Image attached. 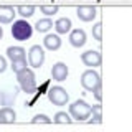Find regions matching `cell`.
<instances>
[{
  "instance_id": "6da1fadb",
  "label": "cell",
  "mask_w": 132,
  "mask_h": 132,
  "mask_svg": "<svg viewBox=\"0 0 132 132\" xmlns=\"http://www.w3.org/2000/svg\"><path fill=\"white\" fill-rule=\"evenodd\" d=\"M69 114H71V117L76 119V121H86V119L93 114V107L86 101L78 99V101H74L73 104L69 106Z\"/></svg>"
},
{
  "instance_id": "7a4b0ae2",
  "label": "cell",
  "mask_w": 132,
  "mask_h": 132,
  "mask_svg": "<svg viewBox=\"0 0 132 132\" xmlns=\"http://www.w3.org/2000/svg\"><path fill=\"white\" fill-rule=\"evenodd\" d=\"M16 79H18V84L23 89V93L31 94L36 91V81H35V74H33L31 69L25 68L23 71L16 73Z\"/></svg>"
},
{
  "instance_id": "3957f363",
  "label": "cell",
  "mask_w": 132,
  "mask_h": 132,
  "mask_svg": "<svg viewBox=\"0 0 132 132\" xmlns=\"http://www.w3.org/2000/svg\"><path fill=\"white\" fill-rule=\"evenodd\" d=\"M31 33H33V27L25 18L13 22V27H12V36H13L15 40L25 41V40H28L31 36Z\"/></svg>"
},
{
  "instance_id": "277c9868",
  "label": "cell",
  "mask_w": 132,
  "mask_h": 132,
  "mask_svg": "<svg viewBox=\"0 0 132 132\" xmlns=\"http://www.w3.org/2000/svg\"><path fill=\"white\" fill-rule=\"evenodd\" d=\"M81 84L86 91L93 93L96 88L101 86V76H99V73L93 71V69H88V71H84L81 74Z\"/></svg>"
},
{
  "instance_id": "5b68a950",
  "label": "cell",
  "mask_w": 132,
  "mask_h": 132,
  "mask_svg": "<svg viewBox=\"0 0 132 132\" xmlns=\"http://www.w3.org/2000/svg\"><path fill=\"white\" fill-rule=\"evenodd\" d=\"M48 99L50 102H53L55 106H64L69 99V94L66 93V89H63L61 86H53L48 91Z\"/></svg>"
},
{
  "instance_id": "8992f818",
  "label": "cell",
  "mask_w": 132,
  "mask_h": 132,
  "mask_svg": "<svg viewBox=\"0 0 132 132\" xmlns=\"http://www.w3.org/2000/svg\"><path fill=\"white\" fill-rule=\"evenodd\" d=\"M28 61L31 68H40L45 63V50L40 45H33L28 51Z\"/></svg>"
},
{
  "instance_id": "52a82bcc",
  "label": "cell",
  "mask_w": 132,
  "mask_h": 132,
  "mask_svg": "<svg viewBox=\"0 0 132 132\" xmlns=\"http://www.w3.org/2000/svg\"><path fill=\"white\" fill-rule=\"evenodd\" d=\"M76 15L82 22H93L96 18L97 12H96V7H93V5H79L76 8Z\"/></svg>"
},
{
  "instance_id": "ba28073f",
  "label": "cell",
  "mask_w": 132,
  "mask_h": 132,
  "mask_svg": "<svg viewBox=\"0 0 132 132\" xmlns=\"http://www.w3.org/2000/svg\"><path fill=\"white\" fill-rule=\"evenodd\" d=\"M81 61L84 63L86 66H91V68H94V66H101V53L96 51V50H89V51H84L81 55Z\"/></svg>"
},
{
  "instance_id": "9c48e42d",
  "label": "cell",
  "mask_w": 132,
  "mask_h": 132,
  "mask_svg": "<svg viewBox=\"0 0 132 132\" xmlns=\"http://www.w3.org/2000/svg\"><path fill=\"white\" fill-rule=\"evenodd\" d=\"M69 43H71L74 48L84 46V43H86V33H84V30L76 28V30L69 31Z\"/></svg>"
},
{
  "instance_id": "30bf717a",
  "label": "cell",
  "mask_w": 132,
  "mask_h": 132,
  "mask_svg": "<svg viewBox=\"0 0 132 132\" xmlns=\"http://www.w3.org/2000/svg\"><path fill=\"white\" fill-rule=\"evenodd\" d=\"M51 76H53V79H56V81H64L66 78H68V66H66L64 63H61V61H58V63L53 64V68H51Z\"/></svg>"
},
{
  "instance_id": "8fae6325",
  "label": "cell",
  "mask_w": 132,
  "mask_h": 132,
  "mask_svg": "<svg viewBox=\"0 0 132 132\" xmlns=\"http://www.w3.org/2000/svg\"><path fill=\"white\" fill-rule=\"evenodd\" d=\"M15 16V10L10 5H2L0 7V23H12Z\"/></svg>"
},
{
  "instance_id": "7c38bea8",
  "label": "cell",
  "mask_w": 132,
  "mask_h": 132,
  "mask_svg": "<svg viewBox=\"0 0 132 132\" xmlns=\"http://www.w3.org/2000/svg\"><path fill=\"white\" fill-rule=\"evenodd\" d=\"M43 43H45V48L50 50V51H56V50H60V46H61V40H60L58 35H46L45 40H43Z\"/></svg>"
},
{
  "instance_id": "4fadbf2b",
  "label": "cell",
  "mask_w": 132,
  "mask_h": 132,
  "mask_svg": "<svg viewBox=\"0 0 132 132\" xmlns=\"http://www.w3.org/2000/svg\"><path fill=\"white\" fill-rule=\"evenodd\" d=\"M55 30L60 35H66L71 31V20L69 18H58L55 22Z\"/></svg>"
},
{
  "instance_id": "5bb4252c",
  "label": "cell",
  "mask_w": 132,
  "mask_h": 132,
  "mask_svg": "<svg viewBox=\"0 0 132 132\" xmlns=\"http://www.w3.org/2000/svg\"><path fill=\"white\" fill-rule=\"evenodd\" d=\"M15 117H16V114H15V111L12 109V107L5 106L3 109H0V122L12 124V122H15Z\"/></svg>"
},
{
  "instance_id": "9a60e30c",
  "label": "cell",
  "mask_w": 132,
  "mask_h": 132,
  "mask_svg": "<svg viewBox=\"0 0 132 132\" xmlns=\"http://www.w3.org/2000/svg\"><path fill=\"white\" fill-rule=\"evenodd\" d=\"M25 55H27V51H25L22 46H8L7 48V56L10 58L12 61L22 60V58H25Z\"/></svg>"
},
{
  "instance_id": "2e32d148",
  "label": "cell",
  "mask_w": 132,
  "mask_h": 132,
  "mask_svg": "<svg viewBox=\"0 0 132 132\" xmlns=\"http://www.w3.org/2000/svg\"><path fill=\"white\" fill-rule=\"evenodd\" d=\"M53 27V22L50 18H41V20H38V22H36V25H35V28L38 31H41V33H46L50 28Z\"/></svg>"
},
{
  "instance_id": "e0dca14e",
  "label": "cell",
  "mask_w": 132,
  "mask_h": 132,
  "mask_svg": "<svg viewBox=\"0 0 132 132\" xmlns=\"http://www.w3.org/2000/svg\"><path fill=\"white\" fill-rule=\"evenodd\" d=\"M16 12H18V15H22L23 18H30V16L35 13V7L33 5H20L16 8Z\"/></svg>"
},
{
  "instance_id": "ac0fdd59",
  "label": "cell",
  "mask_w": 132,
  "mask_h": 132,
  "mask_svg": "<svg viewBox=\"0 0 132 132\" xmlns=\"http://www.w3.org/2000/svg\"><path fill=\"white\" fill-rule=\"evenodd\" d=\"M69 116H71V114H66V112H63V111H60V112L55 114L53 122H56V124H69V122H71Z\"/></svg>"
},
{
  "instance_id": "d6986e66",
  "label": "cell",
  "mask_w": 132,
  "mask_h": 132,
  "mask_svg": "<svg viewBox=\"0 0 132 132\" xmlns=\"http://www.w3.org/2000/svg\"><path fill=\"white\" fill-rule=\"evenodd\" d=\"M12 69H13V73H20V71H23L25 68H27V60L25 58H22V60H15V61H12V66H10Z\"/></svg>"
},
{
  "instance_id": "ffe728a7",
  "label": "cell",
  "mask_w": 132,
  "mask_h": 132,
  "mask_svg": "<svg viewBox=\"0 0 132 132\" xmlns=\"http://www.w3.org/2000/svg\"><path fill=\"white\" fill-rule=\"evenodd\" d=\"M40 10H41V13H45V15L50 16V15H55L58 12V5H41Z\"/></svg>"
},
{
  "instance_id": "44dd1931",
  "label": "cell",
  "mask_w": 132,
  "mask_h": 132,
  "mask_svg": "<svg viewBox=\"0 0 132 132\" xmlns=\"http://www.w3.org/2000/svg\"><path fill=\"white\" fill-rule=\"evenodd\" d=\"M93 36H94V40H97V41L102 40V23H96L93 27Z\"/></svg>"
},
{
  "instance_id": "7402d4cb",
  "label": "cell",
  "mask_w": 132,
  "mask_h": 132,
  "mask_svg": "<svg viewBox=\"0 0 132 132\" xmlns=\"http://www.w3.org/2000/svg\"><path fill=\"white\" fill-rule=\"evenodd\" d=\"M31 122H33V124H38V122H43V124H50V122H51V119H50L48 116H45V114H36L35 117L31 119Z\"/></svg>"
},
{
  "instance_id": "603a6c76",
  "label": "cell",
  "mask_w": 132,
  "mask_h": 132,
  "mask_svg": "<svg viewBox=\"0 0 132 132\" xmlns=\"http://www.w3.org/2000/svg\"><path fill=\"white\" fill-rule=\"evenodd\" d=\"M5 69H7V61L3 56H0V73H3Z\"/></svg>"
},
{
  "instance_id": "cb8c5ba5",
  "label": "cell",
  "mask_w": 132,
  "mask_h": 132,
  "mask_svg": "<svg viewBox=\"0 0 132 132\" xmlns=\"http://www.w3.org/2000/svg\"><path fill=\"white\" fill-rule=\"evenodd\" d=\"M93 93H94V97H96L97 101H101V97H102V94H101V86H99V88H96Z\"/></svg>"
},
{
  "instance_id": "d4e9b609",
  "label": "cell",
  "mask_w": 132,
  "mask_h": 132,
  "mask_svg": "<svg viewBox=\"0 0 132 132\" xmlns=\"http://www.w3.org/2000/svg\"><path fill=\"white\" fill-rule=\"evenodd\" d=\"M101 119H102V117H101V114H94V117L91 119L89 122H91V124H93V122H94V124H101Z\"/></svg>"
},
{
  "instance_id": "484cf974",
  "label": "cell",
  "mask_w": 132,
  "mask_h": 132,
  "mask_svg": "<svg viewBox=\"0 0 132 132\" xmlns=\"http://www.w3.org/2000/svg\"><path fill=\"white\" fill-rule=\"evenodd\" d=\"M93 114H101V106H99V104L93 107Z\"/></svg>"
},
{
  "instance_id": "4316f807",
  "label": "cell",
  "mask_w": 132,
  "mask_h": 132,
  "mask_svg": "<svg viewBox=\"0 0 132 132\" xmlns=\"http://www.w3.org/2000/svg\"><path fill=\"white\" fill-rule=\"evenodd\" d=\"M2 36H3V28L0 27V40H2Z\"/></svg>"
}]
</instances>
